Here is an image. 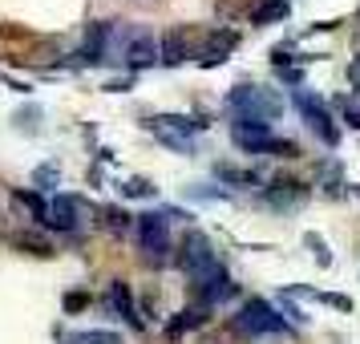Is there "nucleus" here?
I'll return each instance as SVG.
<instances>
[{"mask_svg":"<svg viewBox=\"0 0 360 344\" xmlns=\"http://www.w3.org/2000/svg\"><path fill=\"white\" fill-rule=\"evenodd\" d=\"M17 203H20V207H29V215H33V219H41V223H49V203H45L41 195H37V191H20V195H17Z\"/></svg>","mask_w":360,"mask_h":344,"instance_id":"nucleus-18","label":"nucleus"},{"mask_svg":"<svg viewBox=\"0 0 360 344\" xmlns=\"http://www.w3.org/2000/svg\"><path fill=\"white\" fill-rule=\"evenodd\" d=\"M316 300H320V304H332V308H340V312H352V300H348V295H336V292H316Z\"/></svg>","mask_w":360,"mask_h":344,"instance_id":"nucleus-25","label":"nucleus"},{"mask_svg":"<svg viewBox=\"0 0 360 344\" xmlns=\"http://www.w3.org/2000/svg\"><path fill=\"white\" fill-rule=\"evenodd\" d=\"M182 272L191 279H198L202 272H211L214 263H219V255H214V247H211V239L202 235V231H191L186 239H182Z\"/></svg>","mask_w":360,"mask_h":344,"instance_id":"nucleus-7","label":"nucleus"},{"mask_svg":"<svg viewBox=\"0 0 360 344\" xmlns=\"http://www.w3.org/2000/svg\"><path fill=\"white\" fill-rule=\"evenodd\" d=\"M186 195H191V198H211V203H219V198H227V191H211V186H186Z\"/></svg>","mask_w":360,"mask_h":344,"instance_id":"nucleus-27","label":"nucleus"},{"mask_svg":"<svg viewBox=\"0 0 360 344\" xmlns=\"http://www.w3.org/2000/svg\"><path fill=\"white\" fill-rule=\"evenodd\" d=\"M304 243L311 247V260L320 263V267H328V263H332V251H328V243L316 235V231H308V235H304Z\"/></svg>","mask_w":360,"mask_h":344,"instance_id":"nucleus-22","label":"nucleus"},{"mask_svg":"<svg viewBox=\"0 0 360 344\" xmlns=\"http://www.w3.org/2000/svg\"><path fill=\"white\" fill-rule=\"evenodd\" d=\"M263 203L267 207H276V211H295V207H304L308 203V186L295 179H276V186H267L263 191Z\"/></svg>","mask_w":360,"mask_h":344,"instance_id":"nucleus-9","label":"nucleus"},{"mask_svg":"<svg viewBox=\"0 0 360 344\" xmlns=\"http://www.w3.org/2000/svg\"><path fill=\"white\" fill-rule=\"evenodd\" d=\"M105 223H110L114 231H126L130 227V215L122 211V207H105Z\"/></svg>","mask_w":360,"mask_h":344,"instance_id":"nucleus-24","label":"nucleus"},{"mask_svg":"<svg viewBox=\"0 0 360 344\" xmlns=\"http://www.w3.org/2000/svg\"><path fill=\"white\" fill-rule=\"evenodd\" d=\"M214 174L227 182V186H259V174L255 170H239V166H227V163L214 166Z\"/></svg>","mask_w":360,"mask_h":344,"instance_id":"nucleus-17","label":"nucleus"},{"mask_svg":"<svg viewBox=\"0 0 360 344\" xmlns=\"http://www.w3.org/2000/svg\"><path fill=\"white\" fill-rule=\"evenodd\" d=\"M122 61H126V69H146L158 61V41L146 33V29H134L130 45H126V53H122Z\"/></svg>","mask_w":360,"mask_h":344,"instance_id":"nucleus-11","label":"nucleus"},{"mask_svg":"<svg viewBox=\"0 0 360 344\" xmlns=\"http://www.w3.org/2000/svg\"><path fill=\"white\" fill-rule=\"evenodd\" d=\"M352 191H356V195H360V186H352Z\"/></svg>","mask_w":360,"mask_h":344,"instance_id":"nucleus-31","label":"nucleus"},{"mask_svg":"<svg viewBox=\"0 0 360 344\" xmlns=\"http://www.w3.org/2000/svg\"><path fill=\"white\" fill-rule=\"evenodd\" d=\"M77 215H82V203H77V198H73V195H57V198L49 203V223H45V227L77 231V223H82Z\"/></svg>","mask_w":360,"mask_h":344,"instance_id":"nucleus-13","label":"nucleus"},{"mask_svg":"<svg viewBox=\"0 0 360 344\" xmlns=\"http://www.w3.org/2000/svg\"><path fill=\"white\" fill-rule=\"evenodd\" d=\"M134 231H138V243L146 251L150 263H162L166 251H170V223H166V215L158 211H146L134 219Z\"/></svg>","mask_w":360,"mask_h":344,"instance_id":"nucleus-5","label":"nucleus"},{"mask_svg":"<svg viewBox=\"0 0 360 344\" xmlns=\"http://www.w3.org/2000/svg\"><path fill=\"white\" fill-rule=\"evenodd\" d=\"M288 13H292L288 0H263L251 8V25H276V20H288Z\"/></svg>","mask_w":360,"mask_h":344,"instance_id":"nucleus-15","label":"nucleus"},{"mask_svg":"<svg viewBox=\"0 0 360 344\" xmlns=\"http://www.w3.org/2000/svg\"><path fill=\"white\" fill-rule=\"evenodd\" d=\"M191 57V29H170V33L158 41V61L162 65H179V61H186Z\"/></svg>","mask_w":360,"mask_h":344,"instance_id":"nucleus-12","label":"nucleus"},{"mask_svg":"<svg viewBox=\"0 0 360 344\" xmlns=\"http://www.w3.org/2000/svg\"><path fill=\"white\" fill-rule=\"evenodd\" d=\"M85 304H89V295H85V292H69L65 295V312H82Z\"/></svg>","mask_w":360,"mask_h":344,"instance_id":"nucleus-28","label":"nucleus"},{"mask_svg":"<svg viewBox=\"0 0 360 344\" xmlns=\"http://www.w3.org/2000/svg\"><path fill=\"white\" fill-rule=\"evenodd\" d=\"M13 122H17V130L37 134V130H41V110H37V106H29V110H17V114H13Z\"/></svg>","mask_w":360,"mask_h":344,"instance_id":"nucleus-21","label":"nucleus"},{"mask_svg":"<svg viewBox=\"0 0 360 344\" xmlns=\"http://www.w3.org/2000/svg\"><path fill=\"white\" fill-rule=\"evenodd\" d=\"M231 138L247 154H271V142H276L271 122H259V117H235L231 122Z\"/></svg>","mask_w":360,"mask_h":344,"instance_id":"nucleus-6","label":"nucleus"},{"mask_svg":"<svg viewBox=\"0 0 360 344\" xmlns=\"http://www.w3.org/2000/svg\"><path fill=\"white\" fill-rule=\"evenodd\" d=\"M122 195L126 198H154V186L146 179H126L122 182Z\"/></svg>","mask_w":360,"mask_h":344,"instance_id":"nucleus-23","label":"nucleus"},{"mask_svg":"<svg viewBox=\"0 0 360 344\" xmlns=\"http://www.w3.org/2000/svg\"><path fill=\"white\" fill-rule=\"evenodd\" d=\"M239 45V33L235 29H214L207 41H202V49H198V65L211 69V65H223L227 61V53Z\"/></svg>","mask_w":360,"mask_h":344,"instance_id":"nucleus-10","label":"nucleus"},{"mask_svg":"<svg viewBox=\"0 0 360 344\" xmlns=\"http://www.w3.org/2000/svg\"><path fill=\"white\" fill-rule=\"evenodd\" d=\"M61 182V166L57 163H45L33 170V186H41V191H49V186H57Z\"/></svg>","mask_w":360,"mask_h":344,"instance_id":"nucleus-20","label":"nucleus"},{"mask_svg":"<svg viewBox=\"0 0 360 344\" xmlns=\"http://www.w3.org/2000/svg\"><path fill=\"white\" fill-rule=\"evenodd\" d=\"M195 284V295L202 308H211V304H219V300H227V295H235V284H231L227 267L223 263H214L211 272H202L198 279H191Z\"/></svg>","mask_w":360,"mask_h":344,"instance_id":"nucleus-8","label":"nucleus"},{"mask_svg":"<svg viewBox=\"0 0 360 344\" xmlns=\"http://www.w3.org/2000/svg\"><path fill=\"white\" fill-rule=\"evenodd\" d=\"M292 106L300 110V117L308 122L311 130L324 138L328 146H336L340 142V130H336V117L328 114V106L320 94H311V89H292Z\"/></svg>","mask_w":360,"mask_h":344,"instance_id":"nucleus-4","label":"nucleus"},{"mask_svg":"<svg viewBox=\"0 0 360 344\" xmlns=\"http://www.w3.org/2000/svg\"><path fill=\"white\" fill-rule=\"evenodd\" d=\"M202 126H207V122H195V117H186V114H158L154 122H150L154 138H158L162 146L179 150V154H191V150H195L191 138H195Z\"/></svg>","mask_w":360,"mask_h":344,"instance_id":"nucleus-3","label":"nucleus"},{"mask_svg":"<svg viewBox=\"0 0 360 344\" xmlns=\"http://www.w3.org/2000/svg\"><path fill=\"white\" fill-rule=\"evenodd\" d=\"M110 304H114V308L122 312L134 328H142V316H138V308H134V295H130V288H126L122 279H114V284H110Z\"/></svg>","mask_w":360,"mask_h":344,"instance_id":"nucleus-14","label":"nucleus"},{"mask_svg":"<svg viewBox=\"0 0 360 344\" xmlns=\"http://www.w3.org/2000/svg\"><path fill=\"white\" fill-rule=\"evenodd\" d=\"M202 324H207V308L198 304V308H182L179 320H170V328H166V332H170V336H182L186 328H202Z\"/></svg>","mask_w":360,"mask_h":344,"instance_id":"nucleus-16","label":"nucleus"},{"mask_svg":"<svg viewBox=\"0 0 360 344\" xmlns=\"http://www.w3.org/2000/svg\"><path fill=\"white\" fill-rule=\"evenodd\" d=\"M69 344H122L117 332H101V328H89V332H77L69 336Z\"/></svg>","mask_w":360,"mask_h":344,"instance_id":"nucleus-19","label":"nucleus"},{"mask_svg":"<svg viewBox=\"0 0 360 344\" xmlns=\"http://www.w3.org/2000/svg\"><path fill=\"white\" fill-rule=\"evenodd\" d=\"M279 77H283L288 85H295V89H304V69L300 65H283L279 69Z\"/></svg>","mask_w":360,"mask_h":344,"instance_id":"nucleus-26","label":"nucleus"},{"mask_svg":"<svg viewBox=\"0 0 360 344\" xmlns=\"http://www.w3.org/2000/svg\"><path fill=\"white\" fill-rule=\"evenodd\" d=\"M279 300H283V308H288V316H292L295 324H308V316H304V312H300V308H295V304H292V295L283 292V295H279Z\"/></svg>","mask_w":360,"mask_h":344,"instance_id":"nucleus-29","label":"nucleus"},{"mask_svg":"<svg viewBox=\"0 0 360 344\" xmlns=\"http://www.w3.org/2000/svg\"><path fill=\"white\" fill-rule=\"evenodd\" d=\"M348 77H352V85H356V89H360V57H356V61H352V69H348Z\"/></svg>","mask_w":360,"mask_h":344,"instance_id":"nucleus-30","label":"nucleus"},{"mask_svg":"<svg viewBox=\"0 0 360 344\" xmlns=\"http://www.w3.org/2000/svg\"><path fill=\"white\" fill-rule=\"evenodd\" d=\"M231 332L239 336V340H259V336H283L288 332V320L279 316L267 300L259 295H251L243 308L231 316Z\"/></svg>","mask_w":360,"mask_h":344,"instance_id":"nucleus-1","label":"nucleus"},{"mask_svg":"<svg viewBox=\"0 0 360 344\" xmlns=\"http://www.w3.org/2000/svg\"><path fill=\"white\" fill-rule=\"evenodd\" d=\"M227 110L235 117H259V122H276L283 114V98L267 85H235L227 94Z\"/></svg>","mask_w":360,"mask_h":344,"instance_id":"nucleus-2","label":"nucleus"}]
</instances>
